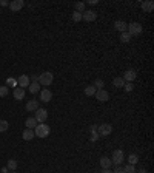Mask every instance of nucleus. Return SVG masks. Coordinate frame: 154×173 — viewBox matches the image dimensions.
<instances>
[{
  "label": "nucleus",
  "instance_id": "72a5a7b5",
  "mask_svg": "<svg viewBox=\"0 0 154 173\" xmlns=\"http://www.w3.org/2000/svg\"><path fill=\"white\" fill-rule=\"evenodd\" d=\"M113 173H123V167H120V165H116L114 172Z\"/></svg>",
  "mask_w": 154,
  "mask_h": 173
},
{
  "label": "nucleus",
  "instance_id": "412c9836",
  "mask_svg": "<svg viewBox=\"0 0 154 173\" xmlns=\"http://www.w3.org/2000/svg\"><path fill=\"white\" fill-rule=\"evenodd\" d=\"M34 136H36L34 135V130H31V128H26V130L22 133V138H23L25 141H31Z\"/></svg>",
  "mask_w": 154,
  "mask_h": 173
},
{
  "label": "nucleus",
  "instance_id": "c756f323",
  "mask_svg": "<svg viewBox=\"0 0 154 173\" xmlns=\"http://www.w3.org/2000/svg\"><path fill=\"white\" fill-rule=\"evenodd\" d=\"M8 93H9V88L8 87H0V97H6L8 96Z\"/></svg>",
  "mask_w": 154,
  "mask_h": 173
},
{
  "label": "nucleus",
  "instance_id": "7c9ffc66",
  "mask_svg": "<svg viewBox=\"0 0 154 173\" xmlns=\"http://www.w3.org/2000/svg\"><path fill=\"white\" fill-rule=\"evenodd\" d=\"M133 88H134V85H133V82H125V85H123V90L125 91H133Z\"/></svg>",
  "mask_w": 154,
  "mask_h": 173
},
{
  "label": "nucleus",
  "instance_id": "f03ea898",
  "mask_svg": "<svg viewBox=\"0 0 154 173\" xmlns=\"http://www.w3.org/2000/svg\"><path fill=\"white\" fill-rule=\"evenodd\" d=\"M126 33L133 37V36H139V34H142V25L139 23V22H131V23H128V26H126Z\"/></svg>",
  "mask_w": 154,
  "mask_h": 173
},
{
  "label": "nucleus",
  "instance_id": "aec40b11",
  "mask_svg": "<svg viewBox=\"0 0 154 173\" xmlns=\"http://www.w3.org/2000/svg\"><path fill=\"white\" fill-rule=\"evenodd\" d=\"M113 85H114L116 88H123V85H125V80H123V77L122 76H117L113 79Z\"/></svg>",
  "mask_w": 154,
  "mask_h": 173
},
{
  "label": "nucleus",
  "instance_id": "473e14b6",
  "mask_svg": "<svg viewBox=\"0 0 154 173\" xmlns=\"http://www.w3.org/2000/svg\"><path fill=\"white\" fill-rule=\"evenodd\" d=\"M99 138H100V136L97 135V133H91V138H90V141H91V142H96Z\"/></svg>",
  "mask_w": 154,
  "mask_h": 173
},
{
  "label": "nucleus",
  "instance_id": "f257e3e1",
  "mask_svg": "<svg viewBox=\"0 0 154 173\" xmlns=\"http://www.w3.org/2000/svg\"><path fill=\"white\" fill-rule=\"evenodd\" d=\"M53 80H54V76H53L51 71H45V73L38 74V84H40V87H48V85L53 84Z\"/></svg>",
  "mask_w": 154,
  "mask_h": 173
},
{
  "label": "nucleus",
  "instance_id": "4468645a",
  "mask_svg": "<svg viewBox=\"0 0 154 173\" xmlns=\"http://www.w3.org/2000/svg\"><path fill=\"white\" fill-rule=\"evenodd\" d=\"M38 108V102L36 99H31L26 102V111H36Z\"/></svg>",
  "mask_w": 154,
  "mask_h": 173
},
{
  "label": "nucleus",
  "instance_id": "39448f33",
  "mask_svg": "<svg viewBox=\"0 0 154 173\" xmlns=\"http://www.w3.org/2000/svg\"><path fill=\"white\" fill-rule=\"evenodd\" d=\"M113 133V125L111 124H100L97 127V135L99 136H110Z\"/></svg>",
  "mask_w": 154,
  "mask_h": 173
},
{
  "label": "nucleus",
  "instance_id": "393cba45",
  "mask_svg": "<svg viewBox=\"0 0 154 173\" xmlns=\"http://www.w3.org/2000/svg\"><path fill=\"white\" fill-rule=\"evenodd\" d=\"M85 2H77V3H74V8H76L77 13H83L85 11Z\"/></svg>",
  "mask_w": 154,
  "mask_h": 173
},
{
  "label": "nucleus",
  "instance_id": "f8f14e48",
  "mask_svg": "<svg viewBox=\"0 0 154 173\" xmlns=\"http://www.w3.org/2000/svg\"><path fill=\"white\" fill-rule=\"evenodd\" d=\"M17 84H19L17 87H20V88H23V90H25V88H26L31 82H29V77L26 76V74H22V76L17 79Z\"/></svg>",
  "mask_w": 154,
  "mask_h": 173
},
{
  "label": "nucleus",
  "instance_id": "c9c22d12",
  "mask_svg": "<svg viewBox=\"0 0 154 173\" xmlns=\"http://www.w3.org/2000/svg\"><path fill=\"white\" fill-rule=\"evenodd\" d=\"M29 82H38V76H36V74H33V76L29 77Z\"/></svg>",
  "mask_w": 154,
  "mask_h": 173
},
{
  "label": "nucleus",
  "instance_id": "5701e85b",
  "mask_svg": "<svg viewBox=\"0 0 154 173\" xmlns=\"http://www.w3.org/2000/svg\"><path fill=\"white\" fill-rule=\"evenodd\" d=\"M137 162H139V156L136 153H131L128 156V164H130V165H136Z\"/></svg>",
  "mask_w": 154,
  "mask_h": 173
},
{
  "label": "nucleus",
  "instance_id": "2f4dec72",
  "mask_svg": "<svg viewBox=\"0 0 154 173\" xmlns=\"http://www.w3.org/2000/svg\"><path fill=\"white\" fill-rule=\"evenodd\" d=\"M73 20H74V22H80V20H82V13L74 11V13H73Z\"/></svg>",
  "mask_w": 154,
  "mask_h": 173
},
{
  "label": "nucleus",
  "instance_id": "bb28decb",
  "mask_svg": "<svg viewBox=\"0 0 154 173\" xmlns=\"http://www.w3.org/2000/svg\"><path fill=\"white\" fill-rule=\"evenodd\" d=\"M130 40H131V36H130V34H128L126 31L120 34V42H123V43H128Z\"/></svg>",
  "mask_w": 154,
  "mask_h": 173
},
{
  "label": "nucleus",
  "instance_id": "9b49d317",
  "mask_svg": "<svg viewBox=\"0 0 154 173\" xmlns=\"http://www.w3.org/2000/svg\"><path fill=\"white\" fill-rule=\"evenodd\" d=\"M51 99H53V93H51L49 90H46V88H45V90H42V91H40V100H42V102L48 104Z\"/></svg>",
  "mask_w": 154,
  "mask_h": 173
},
{
  "label": "nucleus",
  "instance_id": "ea45409f",
  "mask_svg": "<svg viewBox=\"0 0 154 173\" xmlns=\"http://www.w3.org/2000/svg\"><path fill=\"white\" fill-rule=\"evenodd\" d=\"M0 172H2V173H8V169H6V167H3V169H2Z\"/></svg>",
  "mask_w": 154,
  "mask_h": 173
},
{
  "label": "nucleus",
  "instance_id": "b1692460",
  "mask_svg": "<svg viewBox=\"0 0 154 173\" xmlns=\"http://www.w3.org/2000/svg\"><path fill=\"white\" fill-rule=\"evenodd\" d=\"M8 170H11V172H16V169H17V161L16 159H9L8 161V167H6Z\"/></svg>",
  "mask_w": 154,
  "mask_h": 173
},
{
  "label": "nucleus",
  "instance_id": "f704fd0d",
  "mask_svg": "<svg viewBox=\"0 0 154 173\" xmlns=\"http://www.w3.org/2000/svg\"><path fill=\"white\" fill-rule=\"evenodd\" d=\"M6 84H8V85H13V87H16L17 80H14V79H8V80H6Z\"/></svg>",
  "mask_w": 154,
  "mask_h": 173
},
{
  "label": "nucleus",
  "instance_id": "e433bc0d",
  "mask_svg": "<svg viewBox=\"0 0 154 173\" xmlns=\"http://www.w3.org/2000/svg\"><path fill=\"white\" fill-rule=\"evenodd\" d=\"M0 5L2 6H9V2L8 0H0Z\"/></svg>",
  "mask_w": 154,
  "mask_h": 173
},
{
  "label": "nucleus",
  "instance_id": "9d476101",
  "mask_svg": "<svg viewBox=\"0 0 154 173\" xmlns=\"http://www.w3.org/2000/svg\"><path fill=\"white\" fill-rule=\"evenodd\" d=\"M123 80L125 82H134L136 77H137V73H136L134 70H126L125 73H123Z\"/></svg>",
  "mask_w": 154,
  "mask_h": 173
},
{
  "label": "nucleus",
  "instance_id": "f3484780",
  "mask_svg": "<svg viewBox=\"0 0 154 173\" xmlns=\"http://www.w3.org/2000/svg\"><path fill=\"white\" fill-rule=\"evenodd\" d=\"M140 6H142V9H143L145 13H151V11L154 9V3L151 2V0H146V2H143Z\"/></svg>",
  "mask_w": 154,
  "mask_h": 173
},
{
  "label": "nucleus",
  "instance_id": "ddd939ff",
  "mask_svg": "<svg viewBox=\"0 0 154 173\" xmlns=\"http://www.w3.org/2000/svg\"><path fill=\"white\" fill-rule=\"evenodd\" d=\"M99 162H100V167L102 169H111V165H113L111 158H108V156H102Z\"/></svg>",
  "mask_w": 154,
  "mask_h": 173
},
{
  "label": "nucleus",
  "instance_id": "a878e982",
  "mask_svg": "<svg viewBox=\"0 0 154 173\" xmlns=\"http://www.w3.org/2000/svg\"><path fill=\"white\" fill-rule=\"evenodd\" d=\"M8 127H9L8 121H5V119H0V133L6 132V130H8Z\"/></svg>",
  "mask_w": 154,
  "mask_h": 173
},
{
  "label": "nucleus",
  "instance_id": "7ed1b4c3",
  "mask_svg": "<svg viewBox=\"0 0 154 173\" xmlns=\"http://www.w3.org/2000/svg\"><path fill=\"white\" fill-rule=\"evenodd\" d=\"M49 132H51V128L46 124H37V127L34 128V135L37 138H46L49 135Z\"/></svg>",
  "mask_w": 154,
  "mask_h": 173
},
{
  "label": "nucleus",
  "instance_id": "6ab92c4d",
  "mask_svg": "<svg viewBox=\"0 0 154 173\" xmlns=\"http://www.w3.org/2000/svg\"><path fill=\"white\" fill-rule=\"evenodd\" d=\"M28 90H29V93L36 95V93L40 91V84H38V82H31V84L28 85Z\"/></svg>",
  "mask_w": 154,
  "mask_h": 173
},
{
  "label": "nucleus",
  "instance_id": "1a4fd4ad",
  "mask_svg": "<svg viewBox=\"0 0 154 173\" xmlns=\"http://www.w3.org/2000/svg\"><path fill=\"white\" fill-rule=\"evenodd\" d=\"M94 96H96V99L99 100V102H106V100L110 99V93L105 91V90H97Z\"/></svg>",
  "mask_w": 154,
  "mask_h": 173
},
{
  "label": "nucleus",
  "instance_id": "79ce46f5",
  "mask_svg": "<svg viewBox=\"0 0 154 173\" xmlns=\"http://www.w3.org/2000/svg\"><path fill=\"white\" fill-rule=\"evenodd\" d=\"M13 173H16V172H13Z\"/></svg>",
  "mask_w": 154,
  "mask_h": 173
},
{
  "label": "nucleus",
  "instance_id": "cd10ccee",
  "mask_svg": "<svg viewBox=\"0 0 154 173\" xmlns=\"http://www.w3.org/2000/svg\"><path fill=\"white\" fill-rule=\"evenodd\" d=\"M94 87H96V90H103V87H105V82H103L102 79H96V82H94Z\"/></svg>",
  "mask_w": 154,
  "mask_h": 173
},
{
  "label": "nucleus",
  "instance_id": "a211bd4d",
  "mask_svg": "<svg viewBox=\"0 0 154 173\" xmlns=\"http://www.w3.org/2000/svg\"><path fill=\"white\" fill-rule=\"evenodd\" d=\"M25 125H26V128L34 130V128L37 127V121H36V117H28V119L25 121Z\"/></svg>",
  "mask_w": 154,
  "mask_h": 173
},
{
  "label": "nucleus",
  "instance_id": "4c0bfd02",
  "mask_svg": "<svg viewBox=\"0 0 154 173\" xmlns=\"http://www.w3.org/2000/svg\"><path fill=\"white\" fill-rule=\"evenodd\" d=\"M90 132H91V133H97V125H91V127H90Z\"/></svg>",
  "mask_w": 154,
  "mask_h": 173
},
{
  "label": "nucleus",
  "instance_id": "20e7f679",
  "mask_svg": "<svg viewBox=\"0 0 154 173\" xmlns=\"http://www.w3.org/2000/svg\"><path fill=\"white\" fill-rule=\"evenodd\" d=\"M123 161H125V154H123V152H122L120 149L114 150V152H113V156H111V162H113L114 165H120Z\"/></svg>",
  "mask_w": 154,
  "mask_h": 173
},
{
  "label": "nucleus",
  "instance_id": "6e6552de",
  "mask_svg": "<svg viewBox=\"0 0 154 173\" xmlns=\"http://www.w3.org/2000/svg\"><path fill=\"white\" fill-rule=\"evenodd\" d=\"M23 6H25V2H23V0H13V2H9V9H11L13 13L20 11Z\"/></svg>",
  "mask_w": 154,
  "mask_h": 173
},
{
  "label": "nucleus",
  "instance_id": "423d86ee",
  "mask_svg": "<svg viewBox=\"0 0 154 173\" xmlns=\"http://www.w3.org/2000/svg\"><path fill=\"white\" fill-rule=\"evenodd\" d=\"M36 121H37V124H43V122H46V119H48V111L46 110H43V108H37L36 111Z\"/></svg>",
  "mask_w": 154,
  "mask_h": 173
},
{
  "label": "nucleus",
  "instance_id": "a19ab883",
  "mask_svg": "<svg viewBox=\"0 0 154 173\" xmlns=\"http://www.w3.org/2000/svg\"><path fill=\"white\" fill-rule=\"evenodd\" d=\"M139 173H146V170H145V169H142V170H140Z\"/></svg>",
  "mask_w": 154,
  "mask_h": 173
},
{
  "label": "nucleus",
  "instance_id": "4be33fe9",
  "mask_svg": "<svg viewBox=\"0 0 154 173\" xmlns=\"http://www.w3.org/2000/svg\"><path fill=\"white\" fill-rule=\"evenodd\" d=\"M96 87L94 85H88V87H85V95L86 96H94L96 95Z\"/></svg>",
  "mask_w": 154,
  "mask_h": 173
},
{
  "label": "nucleus",
  "instance_id": "2eb2a0df",
  "mask_svg": "<svg viewBox=\"0 0 154 173\" xmlns=\"http://www.w3.org/2000/svg\"><path fill=\"white\" fill-rule=\"evenodd\" d=\"M13 96H14V99H17V100H22L25 97V90L20 88V87H16L14 91H13Z\"/></svg>",
  "mask_w": 154,
  "mask_h": 173
},
{
  "label": "nucleus",
  "instance_id": "0eeeda50",
  "mask_svg": "<svg viewBox=\"0 0 154 173\" xmlns=\"http://www.w3.org/2000/svg\"><path fill=\"white\" fill-rule=\"evenodd\" d=\"M96 19H97V14L96 11H93V9H85L82 13V20H85V22H94Z\"/></svg>",
  "mask_w": 154,
  "mask_h": 173
},
{
  "label": "nucleus",
  "instance_id": "dca6fc26",
  "mask_svg": "<svg viewBox=\"0 0 154 173\" xmlns=\"http://www.w3.org/2000/svg\"><path fill=\"white\" fill-rule=\"evenodd\" d=\"M126 26H128V23L123 22V20H117L114 23V28L117 31H120V33H125V31H126Z\"/></svg>",
  "mask_w": 154,
  "mask_h": 173
},
{
  "label": "nucleus",
  "instance_id": "58836bf2",
  "mask_svg": "<svg viewBox=\"0 0 154 173\" xmlns=\"http://www.w3.org/2000/svg\"><path fill=\"white\" fill-rule=\"evenodd\" d=\"M100 173H113V172H111V169H102Z\"/></svg>",
  "mask_w": 154,
  "mask_h": 173
},
{
  "label": "nucleus",
  "instance_id": "c85d7f7f",
  "mask_svg": "<svg viewBox=\"0 0 154 173\" xmlns=\"http://www.w3.org/2000/svg\"><path fill=\"white\" fill-rule=\"evenodd\" d=\"M123 173H136V165H125L123 167Z\"/></svg>",
  "mask_w": 154,
  "mask_h": 173
}]
</instances>
